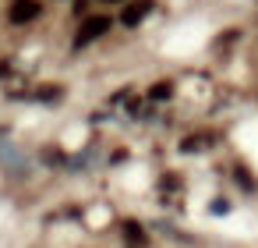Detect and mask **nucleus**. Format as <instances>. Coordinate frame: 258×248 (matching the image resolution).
Returning <instances> with one entry per match:
<instances>
[{
	"mask_svg": "<svg viewBox=\"0 0 258 248\" xmlns=\"http://www.w3.org/2000/svg\"><path fill=\"white\" fill-rule=\"evenodd\" d=\"M124 237H127V244H131V248H145V230H142L135 220H127V223H124Z\"/></svg>",
	"mask_w": 258,
	"mask_h": 248,
	"instance_id": "obj_4",
	"label": "nucleus"
},
{
	"mask_svg": "<svg viewBox=\"0 0 258 248\" xmlns=\"http://www.w3.org/2000/svg\"><path fill=\"white\" fill-rule=\"evenodd\" d=\"M152 100H170L173 96V89H170V82H159V85H152V92H149Z\"/></svg>",
	"mask_w": 258,
	"mask_h": 248,
	"instance_id": "obj_5",
	"label": "nucleus"
},
{
	"mask_svg": "<svg viewBox=\"0 0 258 248\" xmlns=\"http://www.w3.org/2000/svg\"><path fill=\"white\" fill-rule=\"evenodd\" d=\"M149 11H152V0H135V4H127V8H124L120 22H124L127 29H135V25H138V22L149 15Z\"/></svg>",
	"mask_w": 258,
	"mask_h": 248,
	"instance_id": "obj_3",
	"label": "nucleus"
},
{
	"mask_svg": "<svg viewBox=\"0 0 258 248\" xmlns=\"http://www.w3.org/2000/svg\"><path fill=\"white\" fill-rule=\"evenodd\" d=\"M32 18H39V0H15L11 4V22L15 25H25Z\"/></svg>",
	"mask_w": 258,
	"mask_h": 248,
	"instance_id": "obj_2",
	"label": "nucleus"
},
{
	"mask_svg": "<svg viewBox=\"0 0 258 248\" xmlns=\"http://www.w3.org/2000/svg\"><path fill=\"white\" fill-rule=\"evenodd\" d=\"M0 75H8V64H0Z\"/></svg>",
	"mask_w": 258,
	"mask_h": 248,
	"instance_id": "obj_6",
	"label": "nucleus"
},
{
	"mask_svg": "<svg viewBox=\"0 0 258 248\" xmlns=\"http://www.w3.org/2000/svg\"><path fill=\"white\" fill-rule=\"evenodd\" d=\"M106 29H110V18H103V15L89 18V22L78 29V36H75V46H78V50H82V46H89V43H92V39H99Z\"/></svg>",
	"mask_w": 258,
	"mask_h": 248,
	"instance_id": "obj_1",
	"label": "nucleus"
}]
</instances>
